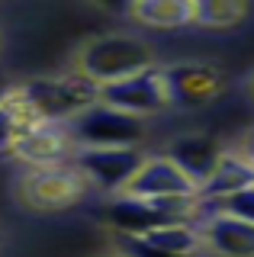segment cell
I'll use <instances>...</instances> for the list:
<instances>
[{"instance_id":"6da1fadb","label":"cell","mask_w":254,"mask_h":257,"mask_svg":"<svg viewBox=\"0 0 254 257\" xmlns=\"http://www.w3.org/2000/svg\"><path fill=\"white\" fill-rule=\"evenodd\" d=\"M103 87L93 84L90 77L77 74H61V77H36L23 84V96L33 106V112L42 122H74L81 112L100 103Z\"/></svg>"},{"instance_id":"7a4b0ae2","label":"cell","mask_w":254,"mask_h":257,"mask_svg":"<svg viewBox=\"0 0 254 257\" xmlns=\"http://www.w3.org/2000/svg\"><path fill=\"white\" fill-rule=\"evenodd\" d=\"M152 68V52L145 42L132 36H103L84 45L81 58H77V71L90 77L93 84L106 87L113 80L142 74Z\"/></svg>"},{"instance_id":"3957f363","label":"cell","mask_w":254,"mask_h":257,"mask_svg":"<svg viewBox=\"0 0 254 257\" xmlns=\"http://www.w3.org/2000/svg\"><path fill=\"white\" fill-rule=\"evenodd\" d=\"M196 212V199H136V196H119L100 212V219L113 225L119 235L145 238L158 228L190 222Z\"/></svg>"},{"instance_id":"277c9868","label":"cell","mask_w":254,"mask_h":257,"mask_svg":"<svg viewBox=\"0 0 254 257\" xmlns=\"http://www.w3.org/2000/svg\"><path fill=\"white\" fill-rule=\"evenodd\" d=\"M68 128L77 148H139L145 139V119L106 103L81 112L74 122H68Z\"/></svg>"},{"instance_id":"5b68a950","label":"cell","mask_w":254,"mask_h":257,"mask_svg":"<svg viewBox=\"0 0 254 257\" xmlns=\"http://www.w3.org/2000/svg\"><path fill=\"white\" fill-rule=\"evenodd\" d=\"M17 196L26 206L39 209V212H55V209H71L87 196V177L77 167H33L20 180Z\"/></svg>"},{"instance_id":"8992f818","label":"cell","mask_w":254,"mask_h":257,"mask_svg":"<svg viewBox=\"0 0 254 257\" xmlns=\"http://www.w3.org/2000/svg\"><path fill=\"white\" fill-rule=\"evenodd\" d=\"M145 155L139 148H81L77 151V171L100 190L116 193L132 183V177L142 171Z\"/></svg>"},{"instance_id":"52a82bcc","label":"cell","mask_w":254,"mask_h":257,"mask_svg":"<svg viewBox=\"0 0 254 257\" xmlns=\"http://www.w3.org/2000/svg\"><path fill=\"white\" fill-rule=\"evenodd\" d=\"M100 103L116 106L122 112H132V116H145V112L164 109L171 103L168 84H164V71L161 68H148V71H142V74L113 80V84L103 87Z\"/></svg>"},{"instance_id":"ba28073f","label":"cell","mask_w":254,"mask_h":257,"mask_svg":"<svg viewBox=\"0 0 254 257\" xmlns=\"http://www.w3.org/2000/svg\"><path fill=\"white\" fill-rule=\"evenodd\" d=\"M122 196L136 199H196L200 187L174 164L171 158H148L142 171L132 177Z\"/></svg>"},{"instance_id":"9c48e42d","label":"cell","mask_w":254,"mask_h":257,"mask_svg":"<svg viewBox=\"0 0 254 257\" xmlns=\"http://www.w3.org/2000/svg\"><path fill=\"white\" fill-rule=\"evenodd\" d=\"M164 84L174 106H203L212 96H219V90L225 87V74L216 64L187 61L164 68Z\"/></svg>"},{"instance_id":"30bf717a","label":"cell","mask_w":254,"mask_h":257,"mask_svg":"<svg viewBox=\"0 0 254 257\" xmlns=\"http://www.w3.org/2000/svg\"><path fill=\"white\" fill-rule=\"evenodd\" d=\"M71 148H77V145L65 122H39L17 142L13 155L33 167H55L61 164V158L71 155Z\"/></svg>"},{"instance_id":"8fae6325","label":"cell","mask_w":254,"mask_h":257,"mask_svg":"<svg viewBox=\"0 0 254 257\" xmlns=\"http://www.w3.org/2000/svg\"><path fill=\"white\" fill-rule=\"evenodd\" d=\"M164 158H171L174 164L203 190L206 183H209V177L216 174V167L222 164L225 151L219 148V142L212 139V135H184V139H174L168 145V155Z\"/></svg>"},{"instance_id":"7c38bea8","label":"cell","mask_w":254,"mask_h":257,"mask_svg":"<svg viewBox=\"0 0 254 257\" xmlns=\"http://www.w3.org/2000/svg\"><path fill=\"white\" fill-rule=\"evenodd\" d=\"M203 241L222 257H254V225L241 222L235 215L216 212L203 225Z\"/></svg>"},{"instance_id":"4fadbf2b","label":"cell","mask_w":254,"mask_h":257,"mask_svg":"<svg viewBox=\"0 0 254 257\" xmlns=\"http://www.w3.org/2000/svg\"><path fill=\"white\" fill-rule=\"evenodd\" d=\"M254 187V164L244 155H225L222 164L216 167V174L209 177V183L200 190V196L209 199H225L235 196V193Z\"/></svg>"},{"instance_id":"5bb4252c","label":"cell","mask_w":254,"mask_h":257,"mask_svg":"<svg viewBox=\"0 0 254 257\" xmlns=\"http://www.w3.org/2000/svg\"><path fill=\"white\" fill-rule=\"evenodd\" d=\"M39 122H42V119H39L33 112V106L26 103L23 87H17V90L0 103V151H7V148L13 151L17 142L29 132V128H36Z\"/></svg>"},{"instance_id":"9a60e30c","label":"cell","mask_w":254,"mask_h":257,"mask_svg":"<svg viewBox=\"0 0 254 257\" xmlns=\"http://www.w3.org/2000/svg\"><path fill=\"white\" fill-rule=\"evenodd\" d=\"M129 13L148 29H180L193 23V4L187 0H145V4H132Z\"/></svg>"},{"instance_id":"2e32d148","label":"cell","mask_w":254,"mask_h":257,"mask_svg":"<svg viewBox=\"0 0 254 257\" xmlns=\"http://www.w3.org/2000/svg\"><path fill=\"white\" fill-rule=\"evenodd\" d=\"M145 241L155 244V247H161V251H168V254H177V257H193L206 244L203 231L196 228L193 222H180V225L158 228V231H152V235H145Z\"/></svg>"},{"instance_id":"e0dca14e","label":"cell","mask_w":254,"mask_h":257,"mask_svg":"<svg viewBox=\"0 0 254 257\" xmlns=\"http://www.w3.org/2000/svg\"><path fill=\"white\" fill-rule=\"evenodd\" d=\"M248 16L244 4H232V0H200L193 4V26L203 29H232Z\"/></svg>"},{"instance_id":"ac0fdd59","label":"cell","mask_w":254,"mask_h":257,"mask_svg":"<svg viewBox=\"0 0 254 257\" xmlns=\"http://www.w3.org/2000/svg\"><path fill=\"white\" fill-rule=\"evenodd\" d=\"M216 206H219V212L235 215V219H241V222H251V225H254V187L241 190V193H235V196L216 199Z\"/></svg>"},{"instance_id":"d6986e66","label":"cell","mask_w":254,"mask_h":257,"mask_svg":"<svg viewBox=\"0 0 254 257\" xmlns=\"http://www.w3.org/2000/svg\"><path fill=\"white\" fill-rule=\"evenodd\" d=\"M116 244L125 257H177V254H168V251H161V247L148 244L145 238H132V235H119Z\"/></svg>"},{"instance_id":"ffe728a7","label":"cell","mask_w":254,"mask_h":257,"mask_svg":"<svg viewBox=\"0 0 254 257\" xmlns=\"http://www.w3.org/2000/svg\"><path fill=\"white\" fill-rule=\"evenodd\" d=\"M13 90H17V87H13V84H10V77H7L4 71H0V103H4V100H7V96H10Z\"/></svg>"},{"instance_id":"44dd1931","label":"cell","mask_w":254,"mask_h":257,"mask_svg":"<svg viewBox=\"0 0 254 257\" xmlns=\"http://www.w3.org/2000/svg\"><path fill=\"white\" fill-rule=\"evenodd\" d=\"M241 155H244V158H248L251 164H254V132L248 135V139H244V145H241Z\"/></svg>"},{"instance_id":"7402d4cb","label":"cell","mask_w":254,"mask_h":257,"mask_svg":"<svg viewBox=\"0 0 254 257\" xmlns=\"http://www.w3.org/2000/svg\"><path fill=\"white\" fill-rule=\"evenodd\" d=\"M106 257H125V254H106Z\"/></svg>"},{"instance_id":"603a6c76","label":"cell","mask_w":254,"mask_h":257,"mask_svg":"<svg viewBox=\"0 0 254 257\" xmlns=\"http://www.w3.org/2000/svg\"><path fill=\"white\" fill-rule=\"evenodd\" d=\"M251 93H254V77H251Z\"/></svg>"}]
</instances>
